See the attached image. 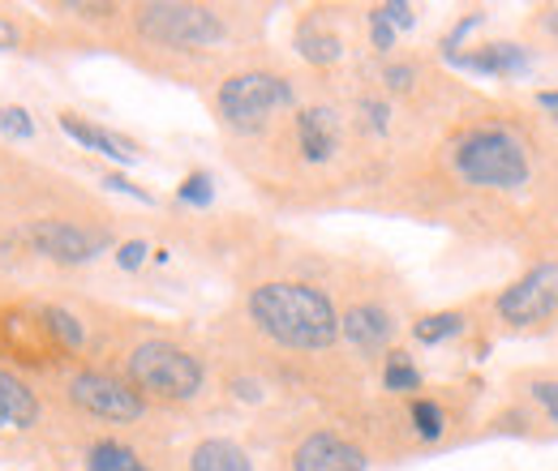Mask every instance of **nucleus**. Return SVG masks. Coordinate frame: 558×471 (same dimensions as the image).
Wrapping results in <instances>:
<instances>
[{
	"label": "nucleus",
	"mask_w": 558,
	"mask_h": 471,
	"mask_svg": "<svg viewBox=\"0 0 558 471\" xmlns=\"http://www.w3.org/2000/svg\"><path fill=\"white\" fill-rule=\"evenodd\" d=\"M0 129L9 137H17V141H31V137H35V125H31L26 108H4V112H0Z\"/></svg>",
	"instance_id": "obj_23"
},
{
	"label": "nucleus",
	"mask_w": 558,
	"mask_h": 471,
	"mask_svg": "<svg viewBox=\"0 0 558 471\" xmlns=\"http://www.w3.org/2000/svg\"><path fill=\"white\" fill-rule=\"evenodd\" d=\"M546 26H550V30H555V35H558V9H550V17H546Z\"/></svg>",
	"instance_id": "obj_33"
},
{
	"label": "nucleus",
	"mask_w": 558,
	"mask_h": 471,
	"mask_svg": "<svg viewBox=\"0 0 558 471\" xmlns=\"http://www.w3.org/2000/svg\"><path fill=\"white\" fill-rule=\"evenodd\" d=\"M22 236L31 240V249H35V253H44L48 262H61V267H82V262H90V258L108 245L104 236L82 232V227H73V223H57V219L31 223Z\"/></svg>",
	"instance_id": "obj_8"
},
{
	"label": "nucleus",
	"mask_w": 558,
	"mask_h": 471,
	"mask_svg": "<svg viewBox=\"0 0 558 471\" xmlns=\"http://www.w3.org/2000/svg\"><path fill=\"white\" fill-rule=\"evenodd\" d=\"M558 313V258L533 267L498 296V318L511 326H542Z\"/></svg>",
	"instance_id": "obj_6"
},
{
	"label": "nucleus",
	"mask_w": 558,
	"mask_h": 471,
	"mask_svg": "<svg viewBox=\"0 0 558 471\" xmlns=\"http://www.w3.org/2000/svg\"><path fill=\"white\" fill-rule=\"evenodd\" d=\"M361 108H365V116L374 121V129L383 134V129H387V116H391V112H387V103H378V99H365Z\"/></svg>",
	"instance_id": "obj_30"
},
{
	"label": "nucleus",
	"mask_w": 558,
	"mask_h": 471,
	"mask_svg": "<svg viewBox=\"0 0 558 471\" xmlns=\"http://www.w3.org/2000/svg\"><path fill=\"white\" fill-rule=\"evenodd\" d=\"M296 141H301V154H305L310 163L331 159V150H336V141H340L336 112H331V108H301V112H296Z\"/></svg>",
	"instance_id": "obj_11"
},
{
	"label": "nucleus",
	"mask_w": 558,
	"mask_h": 471,
	"mask_svg": "<svg viewBox=\"0 0 558 471\" xmlns=\"http://www.w3.org/2000/svg\"><path fill=\"white\" fill-rule=\"evenodd\" d=\"M413 424H417V437L438 442L442 429H447V416H442V407L434 404V399H417V404H413Z\"/></svg>",
	"instance_id": "obj_21"
},
{
	"label": "nucleus",
	"mask_w": 558,
	"mask_h": 471,
	"mask_svg": "<svg viewBox=\"0 0 558 471\" xmlns=\"http://www.w3.org/2000/svg\"><path fill=\"white\" fill-rule=\"evenodd\" d=\"M61 129H65L73 141H82L86 150L108 154V159H117V163H134V159H138V146H134L130 137H117V134H108V129H95V125L77 121L73 112H65V116H61Z\"/></svg>",
	"instance_id": "obj_14"
},
{
	"label": "nucleus",
	"mask_w": 558,
	"mask_h": 471,
	"mask_svg": "<svg viewBox=\"0 0 558 471\" xmlns=\"http://www.w3.org/2000/svg\"><path fill=\"white\" fill-rule=\"evenodd\" d=\"M35 420H39V399L26 391V382H17L13 373L0 369V433L31 429Z\"/></svg>",
	"instance_id": "obj_13"
},
{
	"label": "nucleus",
	"mask_w": 558,
	"mask_h": 471,
	"mask_svg": "<svg viewBox=\"0 0 558 471\" xmlns=\"http://www.w3.org/2000/svg\"><path fill=\"white\" fill-rule=\"evenodd\" d=\"M86 471H146V468H142V459L130 446H121V442H99V446L90 450V459H86Z\"/></svg>",
	"instance_id": "obj_17"
},
{
	"label": "nucleus",
	"mask_w": 558,
	"mask_h": 471,
	"mask_svg": "<svg viewBox=\"0 0 558 471\" xmlns=\"http://www.w3.org/2000/svg\"><path fill=\"white\" fill-rule=\"evenodd\" d=\"M250 318L267 338L292 351H327L340 338L336 305L310 283H263L250 292Z\"/></svg>",
	"instance_id": "obj_1"
},
{
	"label": "nucleus",
	"mask_w": 558,
	"mask_h": 471,
	"mask_svg": "<svg viewBox=\"0 0 558 471\" xmlns=\"http://www.w3.org/2000/svg\"><path fill=\"white\" fill-rule=\"evenodd\" d=\"M456 69L469 73H486V77H524L529 73V52L520 44H489L477 57H451Z\"/></svg>",
	"instance_id": "obj_12"
},
{
	"label": "nucleus",
	"mask_w": 558,
	"mask_h": 471,
	"mask_svg": "<svg viewBox=\"0 0 558 471\" xmlns=\"http://www.w3.org/2000/svg\"><path fill=\"white\" fill-rule=\"evenodd\" d=\"M413 77H417L413 65H387V86L391 90H413Z\"/></svg>",
	"instance_id": "obj_28"
},
{
	"label": "nucleus",
	"mask_w": 558,
	"mask_h": 471,
	"mask_svg": "<svg viewBox=\"0 0 558 471\" xmlns=\"http://www.w3.org/2000/svg\"><path fill=\"white\" fill-rule=\"evenodd\" d=\"M296 48H301V57H305L310 65H336V61L344 57V44H340V35H331V30H318V26H301V35H296Z\"/></svg>",
	"instance_id": "obj_16"
},
{
	"label": "nucleus",
	"mask_w": 558,
	"mask_h": 471,
	"mask_svg": "<svg viewBox=\"0 0 558 471\" xmlns=\"http://www.w3.org/2000/svg\"><path fill=\"white\" fill-rule=\"evenodd\" d=\"M104 185H108V189H117V194H130V198H138V202H150V194H146V189H138V185H130L125 176H108Z\"/></svg>",
	"instance_id": "obj_29"
},
{
	"label": "nucleus",
	"mask_w": 558,
	"mask_h": 471,
	"mask_svg": "<svg viewBox=\"0 0 558 471\" xmlns=\"http://www.w3.org/2000/svg\"><path fill=\"white\" fill-rule=\"evenodd\" d=\"M296 95L279 73H236L219 86V116L236 134H258L271 125V116L292 108Z\"/></svg>",
	"instance_id": "obj_4"
},
{
	"label": "nucleus",
	"mask_w": 558,
	"mask_h": 471,
	"mask_svg": "<svg viewBox=\"0 0 558 471\" xmlns=\"http://www.w3.org/2000/svg\"><path fill=\"white\" fill-rule=\"evenodd\" d=\"M138 30L159 48H215L223 44L228 26L207 4H181V0H155L138 9Z\"/></svg>",
	"instance_id": "obj_5"
},
{
	"label": "nucleus",
	"mask_w": 558,
	"mask_h": 471,
	"mask_svg": "<svg viewBox=\"0 0 558 471\" xmlns=\"http://www.w3.org/2000/svg\"><path fill=\"white\" fill-rule=\"evenodd\" d=\"M130 382L138 395L185 404L203 391V364L194 351H185L168 338H150V343L134 347V356H130Z\"/></svg>",
	"instance_id": "obj_3"
},
{
	"label": "nucleus",
	"mask_w": 558,
	"mask_h": 471,
	"mask_svg": "<svg viewBox=\"0 0 558 471\" xmlns=\"http://www.w3.org/2000/svg\"><path fill=\"white\" fill-rule=\"evenodd\" d=\"M378 13L396 26V30H409L413 26V4H404V0H391V4H378Z\"/></svg>",
	"instance_id": "obj_25"
},
{
	"label": "nucleus",
	"mask_w": 558,
	"mask_h": 471,
	"mask_svg": "<svg viewBox=\"0 0 558 471\" xmlns=\"http://www.w3.org/2000/svg\"><path fill=\"white\" fill-rule=\"evenodd\" d=\"M340 335L349 338L356 351L374 356V351H383V347L391 343L396 322H391V313L378 309V305H356V309H349V313L340 318Z\"/></svg>",
	"instance_id": "obj_10"
},
{
	"label": "nucleus",
	"mask_w": 558,
	"mask_h": 471,
	"mask_svg": "<svg viewBox=\"0 0 558 471\" xmlns=\"http://www.w3.org/2000/svg\"><path fill=\"white\" fill-rule=\"evenodd\" d=\"M464 331V318L460 313H429V318H421L417 326H413V335L421 343H442V338L460 335Z\"/></svg>",
	"instance_id": "obj_20"
},
{
	"label": "nucleus",
	"mask_w": 558,
	"mask_h": 471,
	"mask_svg": "<svg viewBox=\"0 0 558 471\" xmlns=\"http://www.w3.org/2000/svg\"><path fill=\"white\" fill-rule=\"evenodd\" d=\"M369 459L361 446H352L340 433H310L296 455H292V471H365Z\"/></svg>",
	"instance_id": "obj_9"
},
{
	"label": "nucleus",
	"mask_w": 558,
	"mask_h": 471,
	"mask_svg": "<svg viewBox=\"0 0 558 471\" xmlns=\"http://www.w3.org/2000/svg\"><path fill=\"white\" fill-rule=\"evenodd\" d=\"M456 172L482 189H520L529 181V150L511 129H473L456 146Z\"/></svg>",
	"instance_id": "obj_2"
},
{
	"label": "nucleus",
	"mask_w": 558,
	"mask_h": 471,
	"mask_svg": "<svg viewBox=\"0 0 558 471\" xmlns=\"http://www.w3.org/2000/svg\"><path fill=\"white\" fill-rule=\"evenodd\" d=\"M533 399L546 407V416L558 424V382H537V386H533Z\"/></svg>",
	"instance_id": "obj_27"
},
{
	"label": "nucleus",
	"mask_w": 558,
	"mask_h": 471,
	"mask_svg": "<svg viewBox=\"0 0 558 471\" xmlns=\"http://www.w3.org/2000/svg\"><path fill=\"white\" fill-rule=\"evenodd\" d=\"M383 386H387V391H396V395H404V391H417V386H421V373L413 369V360H409L404 351H391V356H387V373H383Z\"/></svg>",
	"instance_id": "obj_19"
},
{
	"label": "nucleus",
	"mask_w": 558,
	"mask_h": 471,
	"mask_svg": "<svg viewBox=\"0 0 558 471\" xmlns=\"http://www.w3.org/2000/svg\"><path fill=\"white\" fill-rule=\"evenodd\" d=\"M369 30H374V48H378V52H391V48H396V26H391L378 9L369 13Z\"/></svg>",
	"instance_id": "obj_24"
},
{
	"label": "nucleus",
	"mask_w": 558,
	"mask_h": 471,
	"mask_svg": "<svg viewBox=\"0 0 558 471\" xmlns=\"http://www.w3.org/2000/svg\"><path fill=\"white\" fill-rule=\"evenodd\" d=\"M177 198H181L185 206H210V198H215V185H210L207 172H190V176L181 181Z\"/></svg>",
	"instance_id": "obj_22"
},
{
	"label": "nucleus",
	"mask_w": 558,
	"mask_h": 471,
	"mask_svg": "<svg viewBox=\"0 0 558 471\" xmlns=\"http://www.w3.org/2000/svg\"><path fill=\"white\" fill-rule=\"evenodd\" d=\"M70 399L86 416L117 420V424H130V420H138L142 411H146L138 391L125 386V382H117V377H108V373H77L70 382Z\"/></svg>",
	"instance_id": "obj_7"
},
{
	"label": "nucleus",
	"mask_w": 558,
	"mask_h": 471,
	"mask_svg": "<svg viewBox=\"0 0 558 471\" xmlns=\"http://www.w3.org/2000/svg\"><path fill=\"white\" fill-rule=\"evenodd\" d=\"M146 253H150V249H146L142 240H125V245L117 249V267H121V270H138L142 262H146Z\"/></svg>",
	"instance_id": "obj_26"
},
{
	"label": "nucleus",
	"mask_w": 558,
	"mask_h": 471,
	"mask_svg": "<svg viewBox=\"0 0 558 471\" xmlns=\"http://www.w3.org/2000/svg\"><path fill=\"white\" fill-rule=\"evenodd\" d=\"M190 471H254V463H250V455L236 442L207 437V442H198V450L190 459Z\"/></svg>",
	"instance_id": "obj_15"
},
{
	"label": "nucleus",
	"mask_w": 558,
	"mask_h": 471,
	"mask_svg": "<svg viewBox=\"0 0 558 471\" xmlns=\"http://www.w3.org/2000/svg\"><path fill=\"white\" fill-rule=\"evenodd\" d=\"M9 44H17V30H13V22L0 17V48H9Z\"/></svg>",
	"instance_id": "obj_32"
},
{
	"label": "nucleus",
	"mask_w": 558,
	"mask_h": 471,
	"mask_svg": "<svg viewBox=\"0 0 558 471\" xmlns=\"http://www.w3.org/2000/svg\"><path fill=\"white\" fill-rule=\"evenodd\" d=\"M44 331L61 338V347H70V351H77V347L86 343L82 322H77L73 313H65V309H57V305H48V309H44Z\"/></svg>",
	"instance_id": "obj_18"
},
{
	"label": "nucleus",
	"mask_w": 558,
	"mask_h": 471,
	"mask_svg": "<svg viewBox=\"0 0 558 471\" xmlns=\"http://www.w3.org/2000/svg\"><path fill=\"white\" fill-rule=\"evenodd\" d=\"M537 103H542V108L558 121V90H542V95H537Z\"/></svg>",
	"instance_id": "obj_31"
}]
</instances>
